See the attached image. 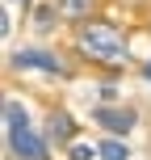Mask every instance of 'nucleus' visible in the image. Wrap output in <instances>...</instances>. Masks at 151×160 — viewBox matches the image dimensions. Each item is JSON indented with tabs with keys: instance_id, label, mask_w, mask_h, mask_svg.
<instances>
[{
	"instance_id": "f03ea898",
	"label": "nucleus",
	"mask_w": 151,
	"mask_h": 160,
	"mask_svg": "<svg viewBox=\"0 0 151 160\" xmlns=\"http://www.w3.org/2000/svg\"><path fill=\"white\" fill-rule=\"evenodd\" d=\"M8 148H13V156H21V160H46V139L34 135L30 122L8 127Z\"/></svg>"
},
{
	"instance_id": "f257e3e1",
	"label": "nucleus",
	"mask_w": 151,
	"mask_h": 160,
	"mask_svg": "<svg viewBox=\"0 0 151 160\" xmlns=\"http://www.w3.org/2000/svg\"><path fill=\"white\" fill-rule=\"evenodd\" d=\"M76 42H80V51H84L92 63L113 68V63L126 59V38H122V30H118L113 21H84Z\"/></svg>"
},
{
	"instance_id": "7ed1b4c3",
	"label": "nucleus",
	"mask_w": 151,
	"mask_h": 160,
	"mask_svg": "<svg viewBox=\"0 0 151 160\" xmlns=\"http://www.w3.org/2000/svg\"><path fill=\"white\" fill-rule=\"evenodd\" d=\"M17 68H38V72H50V76H67V63L50 51H17L13 55Z\"/></svg>"
},
{
	"instance_id": "20e7f679",
	"label": "nucleus",
	"mask_w": 151,
	"mask_h": 160,
	"mask_svg": "<svg viewBox=\"0 0 151 160\" xmlns=\"http://www.w3.org/2000/svg\"><path fill=\"white\" fill-rule=\"evenodd\" d=\"M92 118L101 122L105 131H122V135H126V131L134 127V114H130V110H109V105H101V110H97Z\"/></svg>"
},
{
	"instance_id": "1a4fd4ad",
	"label": "nucleus",
	"mask_w": 151,
	"mask_h": 160,
	"mask_svg": "<svg viewBox=\"0 0 151 160\" xmlns=\"http://www.w3.org/2000/svg\"><path fill=\"white\" fill-rule=\"evenodd\" d=\"M97 156V148H88V143H72V160H92Z\"/></svg>"
},
{
	"instance_id": "9d476101",
	"label": "nucleus",
	"mask_w": 151,
	"mask_h": 160,
	"mask_svg": "<svg viewBox=\"0 0 151 160\" xmlns=\"http://www.w3.org/2000/svg\"><path fill=\"white\" fill-rule=\"evenodd\" d=\"M143 76H147V80H151V59H147V68H143Z\"/></svg>"
},
{
	"instance_id": "6e6552de",
	"label": "nucleus",
	"mask_w": 151,
	"mask_h": 160,
	"mask_svg": "<svg viewBox=\"0 0 151 160\" xmlns=\"http://www.w3.org/2000/svg\"><path fill=\"white\" fill-rule=\"evenodd\" d=\"M55 17H59V8H50V4H42L38 13H34V25H38V30H50V25H55Z\"/></svg>"
},
{
	"instance_id": "0eeeda50",
	"label": "nucleus",
	"mask_w": 151,
	"mask_h": 160,
	"mask_svg": "<svg viewBox=\"0 0 151 160\" xmlns=\"http://www.w3.org/2000/svg\"><path fill=\"white\" fill-rule=\"evenodd\" d=\"M101 160H130L126 143H118V139H105L101 143Z\"/></svg>"
},
{
	"instance_id": "39448f33",
	"label": "nucleus",
	"mask_w": 151,
	"mask_h": 160,
	"mask_svg": "<svg viewBox=\"0 0 151 160\" xmlns=\"http://www.w3.org/2000/svg\"><path fill=\"white\" fill-rule=\"evenodd\" d=\"M72 135H76V122L67 118L63 110H55V114H50V139H55V143H67Z\"/></svg>"
},
{
	"instance_id": "423d86ee",
	"label": "nucleus",
	"mask_w": 151,
	"mask_h": 160,
	"mask_svg": "<svg viewBox=\"0 0 151 160\" xmlns=\"http://www.w3.org/2000/svg\"><path fill=\"white\" fill-rule=\"evenodd\" d=\"M59 17H72V21H80V17H88V8H92V0H59Z\"/></svg>"
}]
</instances>
